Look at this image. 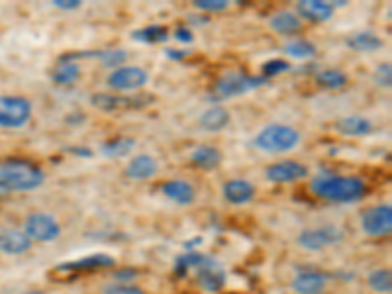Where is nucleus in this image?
I'll use <instances>...</instances> for the list:
<instances>
[{"instance_id": "obj_1", "label": "nucleus", "mask_w": 392, "mask_h": 294, "mask_svg": "<svg viewBox=\"0 0 392 294\" xmlns=\"http://www.w3.org/2000/svg\"><path fill=\"white\" fill-rule=\"evenodd\" d=\"M310 193L327 202L351 204L365 196L367 184L359 177H343V175H336V173H318L310 181Z\"/></svg>"}, {"instance_id": "obj_2", "label": "nucleus", "mask_w": 392, "mask_h": 294, "mask_svg": "<svg viewBox=\"0 0 392 294\" xmlns=\"http://www.w3.org/2000/svg\"><path fill=\"white\" fill-rule=\"evenodd\" d=\"M44 182V171L26 159L0 161V194L32 193Z\"/></svg>"}, {"instance_id": "obj_3", "label": "nucleus", "mask_w": 392, "mask_h": 294, "mask_svg": "<svg viewBox=\"0 0 392 294\" xmlns=\"http://www.w3.org/2000/svg\"><path fill=\"white\" fill-rule=\"evenodd\" d=\"M300 139H302L300 132L292 126L269 124L259 130L257 136L253 137V146L265 153L277 155V153H289L292 149H296Z\"/></svg>"}, {"instance_id": "obj_4", "label": "nucleus", "mask_w": 392, "mask_h": 294, "mask_svg": "<svg viewBox=\"0 0 392 294\" xmlns=\"http://www.w3.org/2000/svg\"><path fill=\"white\" fill-rule=\"evenodd\" d=\"M267 85L265 77L259 75H249V73H241V71H230L222 75L214 85V98L218 101H228V98H237L244 96L247 92L255 91L259 87Z\"/></svg>"}, {"instance_id": "obj_5", "label": "nucleus", "mask_w": 392, "mask_h": 294, "mask_svg": "<svg viewBox=\"0 0 392 294\" xmlns=\"http://www.w3.org/2000/svg\"><path fill=\"white\" fill-rule=\"evenodd\" d=\"M155 102L153 94L147 92H139V94H132V96H123V94H110V92H94L90 96V104L102 110V112H128V110H142L149 104Z\"/></svg>"}, {"instance_id": "obj_6", "label": "nucleus", "mask_w": 392, "mask_h": 294, "mask_svg": "<svg viewBox=\"0 0 392 294\" xmlns=\"http://www.w3.org/2000/svg\"><path fill=\"white\" fill-rule=\"evenodd\" d=\"M34 112L32 102L20 94H0V128L20 130L30 122Z\"/></svg>"}, {"instance_id": "obj_7", "label": "nucleus", "mask_w": 392, "mask_h": 294, "mask_svg": "<svg viewBox=\"0 0 392 294\" xmlns=\"http://www.w3.org/2000/svg\"><path fill=\"white\" fill-rule=\"evenodd\" d=\"M24 234L34 241L40 243H51L61 236V226L57 218L49 212H34L26 218L24 222Z\"/></svg>"}, {"instance_id": "obj_8", "label": "nucleus", "mask_w": 392, "mask_h": 294, "mask_svg": "<svg viewBox=\"0 0 392 294\" xmlns=\"http://www.w3.org/2000/svg\"><path fill=\"white\" fill-rule=\"evenodd\" d=\"M192 273H194V281H196V284L201 286L204 293L216 294L224 288L225 284L224 267H222L216 259H212V257H208V255L202 253L201 261L194 265Z\"/></svg>"}, {"instance_id": "obj_9", "label": "nucleus", "mask_w": 392, "mask_h": 294, "mask_svg": "<svg viewBox=\"0 0 392 294\" xmlns=\"http://www.w3.org/2000/svg\"><path fill=\"white\" fill-rule=\"evenodd\" d=\"M346 239V232L337 226H322V227H310L298 234L296 243L302 249L308 251H320V249L332 248L337 245Z\"/></svg>"}, {"instance_id": "obj_10", "label": "nucleus", "mask_w": 392, "mask_h": 294, "mask_svg": "<svg viewBox=\"0 0 392 294\" xmlns=\"http://www.w3.org/2000/svg\"><path fill=\"white\" fill-rule=\"evenodd\" d=\"M149 83V73L137 65H122L108 75L106 85L116 92H135Z\"/></svg>"}, {"instance_id": "obj_11", "label": "nucleus", "mask_w": 392, "mask_h": 294, "mask_svg": "<svg viewBox=\"0 0 392 294\" xmlns=\"http://www.w3.org/2000/svg\"><path fill=\"white\" fill-rule=\"evenodd\" d=\"M361 230L369 238H384L392 232V208L391 204H377L367 208L361 214Z\"/></svg>"}, {"instance_id": "obj_12", "label": "nucleus", "mask_w": 392, "mask_h": 294, "mask_svg": "<svg viewBox=\"0 0 392 294\" xmlns=\"http://www.w3.org/2000/svg\"><path fill=\"white\" fill-rule=\"evenodd\" d=\"M310 175L308 167L298 161H279V163H271L265 169V177L267 181L275 182V184H289V182L302 181Z\"/></svg>"}, {"instance_id": "obj_13", "label": "nucleus", "mask_w": 392, "mask_h": 294, "mask_svg": "<svg viewBox=\"0 0 392 294\" xmlns=\"http://www.w3.org/2000/svg\"><path fill=\"white\" fill-rule=\"evenodd\" d=\"M157 171H159L157 159L153 155H147V153H139V155L130 159V163L123 169V175L130 181H147V179L155 177Z\"/></svg>"}, {"instance_id": "obj_14", "label": "nucleus", "mask_w": 392, "mask_h": 294, "mask_svg": "<svg viewBox=\"0 0 392 294\" xmlns=\"http://www.w3.org/2000/svg\"><path fill=\"white\" fill-rule=\"evenodd\" d=\"M32 239L22 230H0V253L4 255H24L32 249Z\"/></svg>"}, {"instance_id": "obj_15", "label": "nucleus", "mask_w": 392, "mask_h": 294, "mask_svg": "<svg viewBox=\"0 0 392 294\" xmlns=\"http://www.w3.org/2000/svg\"><path fill=\"white\" fill-rule=\"evenodd\" d=\"M334 12L336 8L330 4V2H324V0H300L296 4V16L298 18H306L310 22H327L334 18Z\"/></svg>"}, {"instance_id": "obj_16", "label": "nucleus", "mask_w": 392, "mask_h": 294, "mask_svg": "<svg viewBox=\"0 0 392 294\" xmlns=\"http://www.w3.org/2000/svg\"><path fill=\"white\" fill-rule=\"evenodd\" d=\"M327 284V275L320 271H302L292 279L291 288L296 294H322Z\"/></svg>"}, {"instance_id": "obj_17", "label": "nucleus", "mask_w": 392, "mask_h": 294, "mask_svg": "<svg viewBox=\"0 0 392 294\" xmlns=\"http://www.w3.org/2000/svg\"><path fill=\"white\" fill-rule=\"evenodd\" d=\"M161 194L169 198L171 202L179 204V206H189L194 202L196 198V191L191 182L185 181V179H173L161 184Z\"/></svg>"}, {"instance_id": "obj_18", "label": "nucleus", "mask_w": 392, "mask_h": 294, "mask_svg": "<svg viewBox=\"0 0 392 294\" xmlns=\"http://www.w3.org/2000/svg\"><path fill=\"white\" fill-rule=\"evenodd\" d=\"M116 259L108 253H92L89 257H80L77 261H69V263H61L57 269L59 271H94V269H108L114 267Z\"/></svg>"}, {"instance_id": "obj_19", "label": "nucleus", "mask_w": 392, "mask_h": 294, "mask_svg": "<svg viewBox=\"0 0 392 294\" xmlns=\"http://www.w3.org/2000/svg\"><path fill=\"white\" fill-rule=\"evenodd\" d=\"M222 196L234 206H244V204H249L255 198V187L249 181H244V179H234V181L224 182Z\"/></svg>"}, {"instance_id": "obj_20", "label": "nucleus", "mask_w": 392, "mask_h": 294, "mask_svg": "<svg viewBox=\"0 0 392 294\" xmlns=\"http://www.w3.org/2000/svg\"><path fill=\"white\" fill-rule=\"evenodd\" d=\"M336 130L341 136L348 137H363L369 136L373 132V122L365 116H346V118H339L336 122Z\"/></svg>"}, {"instance_id": "obj_21", "label": "nucleus", "mask_w": 392, "mask_h": 294, "mask_svg": "<svg viewBox=\"0 0 392 294\" xmlns=\"http://www.w3.org/2000/svg\"><path fill=\"white\" fill-rule=\"evenodd\" d=\"M80 73H83V69H80L77 61L61 57L56 69L51 71V80L59 87H71V85H75L80 79Z\"/></svg>"}, {"instance_id": "obj_22", "label": "nucleus", "mask_w": 392, "mask_h": 294, "mask_svg": "<svg viewBox=\"0 0 392 294\" xmlns=\"http://www.w3.org/2000/svg\"><path fill=\"white\" fill-rule=\"evenodd\" d=\"M222 159H224L222 151L214 146H198L191 153L192 165H196L198 169L204 171L218 169L222 165Z\"/></svg>"}, {"instance_id": "obj_23", "label": "nucleus", "mask_w": 392, "mask_h": 294, "mask_svg": "<svg viewBox=\"0 0 392 294\" xmlns=\"http://www.w3.org/2000/svg\"><path fill=\"white\" fill-rule=\"evenodd\" d=\"M269 26L280 35H294L302 30V20L294 12L280 10L271 16Z\"/></svg>"}, {"instance_id": "obj_24", "label": "nucleus", "mask_w": 392, "mask_h": 294, "mask_svg": "<svg viewBox=\"0 0 392 294\" xmlns=\"http://www.w3.org/2000/svg\"><path fill=\"white\" fill-rule=\"evenodd\" d=\"M346 46L353 51L359 53H373V51H379L384 46L381 35H377L375 32H357V34H351L346 40Z\"/></svg>"}, {"instance_id": "obj_25", "label": "nucleus", "mask_w": 392, "mask_h": 294, "mask_svg": "<svg viewBox=\"0 0 392 294\" xmlns=\"http://www.w3.org/2000/svg\"><path fill=\"white\" fill-rule=\"evenodd\" d=\"M198 124L206 132H222L225 126L230 124V112L222 106H212L201 114Z\"/></svg>"}, {"instance_id": "obj_26", "label": "nucleus", "mask_w": 392, "mask_h": 294, "mask_svg": "<svg viewBox=\"0 0 392 294\" xmlns=\"http://www.w3.org/2000/svg\"><path fill=\"white\" fill-rule=\"evenodd\" d=\"M135 149V139L132 137H114V139H108L101 146V151L104 157L108 159H116V157H126L130 155Z\"/></svg>"}, {"instance_id": "obj_27", "label": "nucleus", "mask_w": 392, "mask_h": 294, "mask_svg": "<svg viewBox=\"0 0 392 294\" xmlns=\"http://www.w3.org/2000/svg\"><path fill=\"white\" fill-rule=\"evenodd\" d=\"M132 40L139 42V44H147V46H153V44H163L169 40V28L167 26H146V28H139L132 32Z\"/></svg>"}, {"instance_id": "obj_28", "label": "nucleus", "mask_w": 392, "mask_h": 294, "mask_svg": "<svg viewBox=\"0 0 392 294\" xmlns=\"http://www.w3.org/2000/svg\"><path fill=\"white\" fill-rule=\"evenodd\" d=\"M316 80L320 87H324L327 91H337L348 85V75L339 69H325L322 73H318Z\"/></svg>"}, {"instance_id": "obj_29", "label": "nucleus", "mask_w": 392, "mask_h": 294, "mask_svg": "<svg viewBox=\"0 0 392 294\" xmlns=\"http://www.w3.org/2000/svg\"><path fill=\"white\" fill-rule=\"evenodd\" d=\"M367 284L370 291L379 294H389L392 291V275L389 269H375L367 277Z\"/></svg>"}, {"instance_id": "obj_30", "label": "nucleus", "mask_w": 392, "mask_h": 294, "mask_svg": "<svg viewBox=\"0 0 392 294\" xmlns=\"http://www.w3.org/2000/svg\"><path fill=\"white\" fill-rule=\"evenodd\" d=\"M284 51H287V55L294 57V59H308L316 53V46L306 40H294L284 46Z\"/></svg>"}, {"instance_id": "obj_31", "label": "nucleus", "mask_w": 392, "mask_h": 294, "mask_svg": "<svg viewBox=\"0 0 392 294\" xmlns=\"http://www.w3.org/2000/svg\"><path fill=\"white\" fill-rule=\"evenodd\" d=\"M291 63L289 61H284V59H271L267 63H263V75L261 77H265V79H271V77H277V75H282V73H289L291 71Z\"/></svg>"}, {"instance_id": "obj_32", "label": "nucleus", "mask_w": 392, "mask_h": 294, "mask_svg": "<svg viewBox=\"0 0 392 294\" xmlns=\"http://www.w3.org/2000/svg\"><path fill=\"white\" fill-rule=\"evenodd\" d=\"M230 2L228 0H194V8L208 14H216V12L228 10Z\"/></svg>"}, {"instance_id": "obj_33", "label": "nucleus", "mask_w": 392, "mask_h": 294, "mask_svg": "<svg viewBox=\"0 0 392 294\" xmlns=\"http://www.w3.org/2000/svg\"><path fill=\"white\" fill-rule=\"evenodd\" d=\"M104 294H146V291L132 283H114L104 288Z\"/></svg>"}, {"instance_id": "obj_34", "label": "nucleus", "mask_w": 392, "mask_h": 294, "mask_svg": "<svg viewBox=\"0 0 392 294\" xmlns=\"http://www.w3.org/2000/svg\"><path fill=\"white\" fill-rule=\"evenodd\" d=\"M375 83L379 85V87H384V89H391L392 85V67L391 63H381L377 71H375Z\"/></svg>"}, {"instance_id": "obj_35", "label": "nucleus", "mask_w": 392, "mask_h": 294, "mask_svg": "<svg viewBox=\"0 0 392 294\" xmlns=\"http://www.w3.org/2000/svg\"><path fill=\"white\" fill-rule=\"evenodd\" d=\"M51 6H56V8H59V10H77V8H80L83 6V2L80 0H53L51 2Z\"/></svg>"}, {"instance_id": "obj_36", "label": "nucleus", "mask_w": 392, "mask_h": 294, "mask_svg": "<svg viewBox=\"0 0 392 294\" xmlns=\"http://www.w3.org/2000/svg\"><path fill=\"white\" fill-rule=\"evenodd\" d=\"M135 277H137V271L130 269V267H126V269H118V271L114 273V279H118V283H132Z\"/></svg>"}, {"instance_id": "obj_37", "label": "nucleus", "mask_w": 392, "mask_h": 294, "mask_svg": "<svg viewBox=\"0 0 392 294\" xmlns=\"http://www.w3.org/2000/svg\"><path fill=\"white\" fill-rule=\"evenodd\" d=\"M175 40L180 42V44H192L194 42V34H192V30H189V28H177Z\"/></svg>"}, {"instance_id": "obj_38", "label": "nucleus", "mask_w": 392, "mask_h": 294, "mask_svg": "<svg viewBox=\"0 0 392 294\" xmlns=\"http://www.w3.org/2000/svg\"><path fill=\"white\" fill-rule=\"evenodd\" d=\"M165 55L169 57V59H177V61H180V59H185V57L189 55V49H165Z\"/></svg>"}, {"instance_id": "obj_39", "label": "nucleus", "mask_w": 392, "mask_h": 294, "mask_svg": "<svg viewBox=\"0 0 392 294\" xmlns=\"http://www.w3.org/2000/svg\"><path fill=\"white\" fill-rule=\"evenodd\" d=\"M71 153H77L80 157H90L92 155V151L90 149H78V147H73V149H69Z\"/></svg>"}]
</instances>
